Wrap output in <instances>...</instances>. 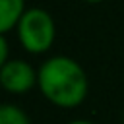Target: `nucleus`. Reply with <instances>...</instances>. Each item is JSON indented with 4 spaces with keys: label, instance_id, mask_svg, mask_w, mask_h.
Instances as JSON below:
<instances>
[{
    "label": "nucleus",
    "instance_id": "nucleus-8",
    "mask_svg": "<svg viewBox=\"0 0 124 124\" xmlns=\"http://www.w3.org/2000/svg\"><path fill=\"white\" fill-rule=\"evenodd\" d=\"M83 2H87V4H101V2H105V0H83Z\"/></svg>",
    "mask_w": 124,
    "mask_h": 124
},
{
    "label": "nucleus",
    "instance_id": "nucleus-4",
    "mask_svg": "<svg viewBox=\"0 0 124 124\" xmlns=\"http://www.w3.org/2000/svg\"><path fill=\"white\" fill-rule=\"evenodd\" d=\"M25 10V0H0V35L14 31Z\"/></svg>",
    "mask_w": 124,
    "mask_h": 124
},
{
    "label": "nucleus",
    "instance_id": "nucleus-1",
    "mask_svg": "<svg viewBox=\"0 0 124 124\" xmlns=\"http://www.w3.org/2000/svg\"><path fill=\"white\" fill-rule=\"evenodd\" d=\"M37 87L50 105L60 108H76L89 93V79L83 66L76 58L56 54L39 66Z\"/></svg>",
    "mask_w": 124,
    "mask_h": 124
},
{
    "label": "nucleus",
    "instance_id": "nucleus-3",
    "mask_svg": "<svg viewBox=\"0 0 124 124\" xmlns=\"http://www.w3.org/2000/svg\"><path fill=\"white\" fill-rule=\"evenodd\" d=\"M37 81L39 70H35L23 58H14L0 64V85L12 95H25L33 87H37Z\"/></svg>",
    "mask_w": 124,
    "mask_h": 124
},
{
    "label": "nucleus",
    "instance_id": "nucleus-2",
    "mask_svg": "<svg viewBox=\"0 0 124 124\" xmlns=\"http://www.w3.org/2000/svg\"><path fill=\"white\" fill-rule=\"evenodd\" d=\"M21 48L29 54H45L56 39V23L45 8H27L16 27Z\"/></svg>",
    "mask_w": 124,
    "mask_h": 124
},
{
    "label": "nucleus",
    "instance_id": "nucleus-5",
    "mask_svg": "<svg viewBox=\"0 0 124 124\" xmlns=\"http://www.w3.org/2000/svg\"><path fill=\"white\" fill-rule=\"evenodd\" d=\"M0 124H31V118L17 105L4 103L0 107Z\"/></svg>",
    "mask_w": 124,
    "mask_h": 124
},
{
    "label": "nucleus",
    "instance_id": "nucleus-6",
    "mask_svg": "<svg viewBox=\"0 0 124 124\" xmlns=\"http://www.w3.org/2000/svg\"><path fill=\"white\" fill-rule=\"evenodd\" d=\"M8 52H10V43H8V35H0V64L8 62Z\"/></svg>",
    "mask_w": 124,
    "mask_h": 124
},
{
    "label": "nucleus",
    "instance_id": "nucleus-7",
    "mask_svg": "<svg viewBox=\"0 0 124 124\" xmlns=\"http://www.w3.org/2000/svg\"><path fill=\"white\" fill-rule=\"evenodd\" d=\"M68 124H95L93 120H85V118H76V120H70Z\"/></svg>",
    "mask_w": 124,
    "mask_h": 124
}]
</instances>
